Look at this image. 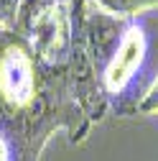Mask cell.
Returning a JSON list of instances; mask_svg holds the SVG:
<instances>
[{"instance_id": "obj_6", "label": "cell", "mask_w": 158, "mask_h": 161, "mask_svg": "<svg viewBox=\"0 0 158 161\" xmlns=\"http://www.w3.org/2000/svg\"><path fill=\"white\" fill-rule=\"evenodd\" d=\"M21 3L23 0H0V31H13Z\"/></svg>"}, {"instance_id": "obj_7", "label": "cell", "mask_w": 158, "mask_h": 161, "mask_svg": "<svg viewBox=\"0 0 158 161\" xmlns=\"http://www.w3.org/2000/svg\"><path fill=\"white\" fill-rule=\"evenodd\" d=\"M66 3H71V0H66Z\"/></svg>"}, {"instance_id": "obj_1", "label": "cell", "mask_w": 158, "mask_h": 161, "mask_svg": "<svg viewBox=\"0 0 158 161\" xmlns=\"http://www.w3.org/2000/svg\"><path fill=\"white\" fill-rule=\"evenodd\" d=\"M155 31L150 28V13L130 18L115 51L102 69V87L110 100V110L117 115H138L143 95L155 79Z\"/></svg>"}, {"instance_id": "obj_4", "label": "cell", "mask_w": 158, "mask_h": 161, "mask_svg": "<svg viewBox=\"0 0 158 161\" xmlns=\"http://www.w3.org/2000/svg\"><path fill=\"white\" fill-rule=\"evenodd\" d=\"M89 3H97L100 8L123 18H138L158 10V0H89Z\"/></svg>"}, {"instance_id": "obj_5", "label": "cell", "mask_w": 158, "mask_h": 161, "mask_svg": "<svg viewBox=\"0 0 158 161\" xmlns=\"http://www.w3.org/2000/svg\"><path fill=\"white\" fill-rule=\"evenodd\" d=\"M138 115L158 118V74H155V79H153V85L148 87V92L143 95L140 105H138Z\"/></svg>"}, {"instance_id": "obj_2", "label": "cell", "mask_w": 158, "mask_h": 161, "mask_svg": "<svg viewBox=\"0 0 158 161\" xmlns=\"http://www.w3.org/2000/svg\"><path fill=\"white\" fill-rule=\"evenodd\" d=\"M13 33L23 38L44 69H66L71 54V3L66 0H23Z\"/></svg>"}, {"instance_id": "obj_3", "label": "cell", "mask_w": 158, "mask_h": 161, "mask_svg": "<svg viewBox=\"0 0 158 161\" xmlns=\"http://www.w3.org/2000/svg\"><path fill=\"white\" fill-rule=\"evenodd\" d=\"M51 136L54 133L36 125L0 120V161H41Z\"/></svg>"}]
</instances>
